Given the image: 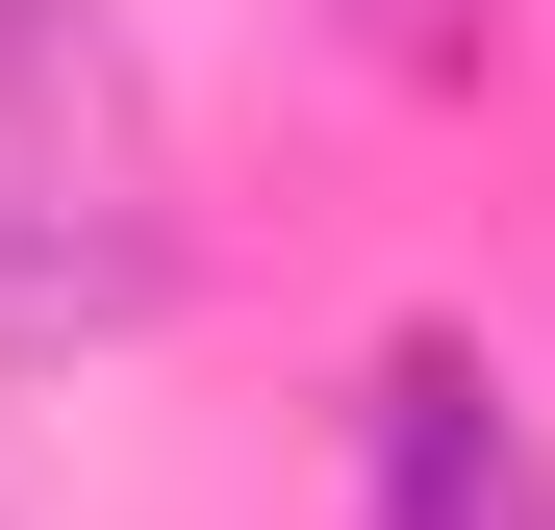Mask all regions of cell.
<instances>
[{"instance_id": "obj_3", "label": "cell", "mask_w": 555, "mask_h": 530, "mask_svg": "<svg viewBox=\"0 0 555 530\" xmlns=\"http://www.w3.org/2000/svg\"><path fill=\"white\" fill-rule=\"evenodd\" d=\"M353 51L379 76H480V0H353Z\"/></svg>"}, {"instance_id": "obj_2", "label": "cell", "mask_w": 555, "mask_h": 530, "mask_svg": "<svg viewBox=\"0 0 555 530\" xmlns=\"http://www.w3.org/2000/svg\"><path fill=\"white\" fill-rule=\"evenodd\" d=\"M379 530H555L505 379H454V353H404V379H379Z\"/></svg>"}, {"instance_id": "obj_1", "label": "cell", "mask_w": 555, "mask_h": 530, "mask_svg": "<svg viewBox=\"0 0 555 530\" xmlns=\"http://www.w3.org/2000/svg\"><path fill=\"white\" fill-rule=\"evenodd\" d=\"M177 303V127L127 0H0V379H76Z\"/></svg>"}]
</instances>
